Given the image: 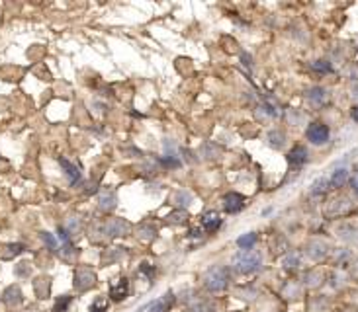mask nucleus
<instances>
[{
  "instance_id": "obj_1",
  "label": "nucleus",
  "mask_w": 358,
  "mask_h": 312,
  "mask_svg": "<svg viewBox=\"0 0 358 312\" xmlns=\"http://www.w3.org/2000/svg\"><path fill=\"white\" fill-rule=\"evenodd\" d=\"M260 263H262L260 252H256V250H241V252H237L233 256L231 267L237 273H253L256 269H260Z\"/></svg>"
},
{
  "instance_id": "obj_2",
  "label": "nucleus",
  "mask_w": 358,
  "mask_h": 312,
  "mask_svg": "<svg viewBox=\"0 0 358 312\" xmlns=\"http://www.w3.org/2000/svg\"><path fill=\"white\" fill-rule=\"evenodd\" d=\"M227 283H229V271H227V267L216 265V267H212V269L205 271L204 285L207 291L219 293V291H223V289L227 287Z\"/></svg>"
},
{
  "instance_id": "obj_3",
  "label": "nucleus",
  "mask_w": 358,
  "mask_h": 312,
  "mask_svg": "<svg viewBox=\"0 0 358 312\" xmlns=\"http://www.w3.org/2000/svg\"><path fill=\"white\" fill-rule=\"evenodd\" d=\"M307 138H309V143H313V145H325L327 141H329V127L325 123H311L307 127Z\"/></svg>"
},
{
  "instance_id": "obj_4",
  "label": "nucleus",
  "mask_w": 358,
  "mask_h": 312,
  "mask_svg": "<svg viewBox=\"0 0 358 312\" xmlns=\"http://www.w3.org/2000/svg\"><path fill=\"white\" fill-rule=\"evenodd\" d=\"M94 281H96V275L92 269H78L77 275H75V287L78 291H86L94 285Z\"/></svg>"
},
{
  "instance_id": "obj_5",
  "label": "nucleus",
  "mask_w": 358,
  "mask_h": 312,
  "mask_svg": "<svg viewBox=\"0 0 358 312\" xmlns=\"http://www.w3.org/2000/svg\"><path fill=\"white\" fill-rule=\"evenodd\" d=\"M223 207H225L227 213H239L245 207V197L241 193L231 191V193H227V195L223 197Z\"/></svg>"
},
{
  "instance_id": "obj_6",
  "label": "nucleus",
  "mask_w": 358,
  "mask_h": 312,
  "mask_svg": "<svg viewBox=\"0 0 358 312\" xmlns=\"http://www.w3.org/2000/svg\"><path fill=\"white\" fill-rule=\"evenodd\" d=\"M329 254V246H327V242H323V240H311L309 244H307V256L311 258V260H321V258H325Z\"/></svg>"
},
{
  "instance_id": "obj_7",
  "label": "nucleus",
  "mask_w": 358,
  "mask_h": 312,
  "mask_svg": "<svg viewBox=\"0 0 358 312\" xmlns=\"http://www.w3.org/2000/svg\"><path fill=\"white\" fill-rule=\"evenodd\" d=\"M170 304H172V295H166V297H163V299L151 300V302L145 304L139 312H168Z\"/></svg>"
},
{
  "instance_id": "obj_8",
  "label": "nucleus",
  "mask_w": 358,
  "mask_h": 312,
  "mask_svg": "<svg viewBox=\"0 0 358 312\" xmlns=\"http://www.w3.org/2000/svg\"><path fill=\"white\" fill-rule=\"evenodd\" d=\"M306 160H307V150H306V147H302V145H297V147H294V149L288 152V164L294 166V168L304 166Z\"/></svg>"
},
{
  "instance_id": "obj_9",
  "label": "nucleus",
  "mask_w": 358,
  "mask_h": 312,
  "mask_svg": "<svg viewBox=\"0 0 358 312\" xmlns=\"http://www.w3.org/2000/svg\"><path fill=\"white\" fill-rule=\"evenodd\" d=\"M202 226H204L207 232H216L219 226H221V219L216 211H207L202 217Z\"/></svg>"
},
{
  "instance_id": "obj_10",
  "label": "nucleus",
  "mask_w": 358,
  "mask_h": 312,
  "mask_svg": "<svg viewBox=\"0 0 358 312\" xmlns=\"http://www.w3.org/2000/svg\"><path fill=\"white\" fill-rule=\"evenodd\" d=\"M59 164H61V168H63L65 176L69 178V182H71V184H77L78 180H80V170H78L77 166L73 162H69L67 158H59Z\"/></svg>"
},
{
  "instance_id": "obj_11",
  "label": "nucleus",
  "mask_w": 358,
  "mask_h": 312,
  "mask_svg": "<svg viewBox=\"0 0 358 312\" xmlns=\"http://www.w3.org/2000/svg\"><path fill=\"white\" fill-rule=\"evenodd\" d=\"M2 300H4L8 306H16V304H20V302H22V291H20V287H16V285L8 287L6 291H4V297H2Z\"/></svg>"
},
{
  "instance_id": "obj_12",
  "label": "nucleus",
  "mask_w": 358,
  "mask_h": 312,
  "mask_svg": "<svg viewBox=\"0 0 358 312\" xmlns=\"http://www.w3.org/2000/svg\"><path fill=\"white\" fill-rule=\"evenodd\" d=\"M348 180V168H337L329 178V186L331 187H343Z\"/></svg>"
},
{
  "instance_id": "obj_13",
  "label": "nucleus",
  "mask_w": 358,
  "mask_h": 312,
  "mask_svg": "<svg viewBox=\"0 0 358 312\" xmlns=\"http://www.w3.org/2000/svg\"><path fill=\"white\" fill-rule=\"evenodd\" d=\"M307 100H309V103H313V106H323V103L327 101V92L321 86L311 88V90L307 92Z\"/></svg>"
},
{
  "instance_id": "obj_14",
  "label": "nucleus",
  "mask_w": 358,
  "mask_h": 312,
  "mask_svg": "<svg viewBox=\"0 0 358 312\" xmlns=\"http://www.w3.org/2000/svg\"><path fill=\"white\" fill-rule=\"evenodd\" d=\"M128 293H129L128 279H120V281H117V285H114L112 291H110V295H112V299L114 300H124L126 297H128Z\"/></svg>"
},
{
  "instance_id": "obj_15",
  "label": "nucleus",
  "mask_w": 358,
  "mask_h": 312,
  "mask_svg": "<svg viewBox=\"0 0 358 312\" xmlns=\"http://www.w3.org/2000/svg\"><path fill=\"white\" fill-rule=\"evenodd\" d=\"M256 244V234L255 232H247L237 240V246L241 250H253V246Z\"/></svg>"
},
{
  "instance_id": "obj_16",
  "label": "nucleus",
  "mask_w": 358,
  "mask_h": 312,
  "mask_svg": "<svg viewBox=\"0 0 358 312\" xmlns=\"http://www.w3.org/2000/svg\"><path fill=\"white\" fill-rule=\"evenodd\" d=\"M327 187H329V180H327V178H319V180H315V182L311 184V193H313V195H319L323 191H327Z\"/></svg>"
},
{
  "instance_id": "obj_17",
  "label": "nucleus",
  "mask_w": 358,
  "mask_h": 312,
  "mask_svg": "<svg viewBox=\"0 0 358 312\" xmlns=\"http://www.w3.org/2000/svg\"><path fill=\"white\" fill-rule=\"evenodd\" d=\"M128 230V225L124 223V221H114V223H110L108 225V232L115 236V234H122V232H126Z\"/></svg>"
},
{
  "instance_id": "obj_18",
  "label": "nucleus",
  "mask_w": 358,
  "mask_h": 312,
  "mask_svg": "<svg viewBox=\"0 0 358 312\" xmlns=\"http://www.w3.org/2000/svg\"><path fill=\"white\" fill-rule=\"evenodd\" d=\"M71 300H73V297H59V299L55 300V306H53V312H67V308H69V304H71Z\"/></svg>"
},
{
  "instance_id": "obj_19",
  "label": "nucleus",
  "mask_w": 358,
  "mask_h": 312,
  "mask_svg": "<svg viewBox=\"0 0 358 312\" xmlns=\"http://www.w3.org/2000/svg\"><path fill=\"white\" fill-rule=\"evenodd\" d=\"M268 138H270V145L276 147V149H280L282 145H284V133H282V131H270Z\"/></svg>"
},
{
  "instance_id": "obj_20",
  "label": "nucleus",
  "mask_w": 358,
  "mask_h": 312,
  "mask_svg": "<svg viewBox=\"0 0 358 312\" xmlns=\"http://www.w3.org/2000/svg\"><path fill=\"white\" fill-rule=\"evenodd\" d=\"M41 240L49 246V250L51 252H57L59 250V244H57V238L53 236V234H49V232H41Z\"/></svg>"
},
{
  "instance_id": "obj_21",
  "label": "nucleus",
  "mask_w": 358,
  "mask_h": 312,
  "mask_svg": "<svg viewBox=\"0 0 358 312\" xmlns=\"http://www.w3.org/2000/svg\"><path fill=\"white\" fill-rule=\"evenodd\" d=\"M114 203H115L114 193H104L102 197H100V207L106 209V211H108V209H112V207H114Z\"/></svg>"
},
{
  "instance_id": "obj_22",
  "label": "nucleus",
  "mask_w": 358,
  "mask_h": 312,
  "mask_svg": "<svg viewBox=\"0 0 358 312\" xmlns=\"http://www.w3.org/2000/svg\"><path fill=\"white\" fill-rule=\"evenodd\" d=\"M284 265H286V267H297V265H300V256H297V254H288V256L284 258Z\"/></svg>"
},
{
  "instance_id": "obj_23",
  "label": "nucleus",
  "mask_w": 358,
  "mask_h": 312,
  "mask_svg": "<svg viewBox=\"0 0 358 312\" xmlns=\"http://www.w3.org/2000/svg\"><path fill=\"white\" fill-rule=\"evenodd\" d=\"M311 66H313V71H317V73H331V64L327 61H315Z\"/></svg>"
},
{
  "instance_id": "obj_24",
  "label": "nucleus",
  "mask_w": 358,
  "mask_h": 312,
  "mask_svg": "<svg viewBox=\"0 0 358 312\" xmlns=\"http://www.w3.org/2000/svg\"><path fill=\"white\" fill-rule=\"evenodd\" d=\"M106 308H108V304L102 299H96L90 304V312H106Z\"/></svg>"
},
{
  "instance_id": "obj_25",
  "label": "nucleus",
  "mask_w": 358,
  "mask_h": 312,
  "mask_svg": "<svg viewBox=\"0 0 358 312\" xmlns=\"http://www.w3.org/2000/svg\"><path fill=\"white\" fill-rule=\"evenodd\" d=\"M350 184H352V189H354V193L358 195V172L352 176V180H350Z\"/></svg>"
},
{
  "instance_id": "obj_26",
  "label": "nucleus",
  "mask_w": 358,
  "mask_h": 312,
  "mask_svg": "<svg viewBox=\"0 0 358 312\" xmlns=\"http://www.w3.org/2000/svg\"><path fill=\"white\" fill-rule=\"evenodd\" d=\"M352 119H354V121L358 123V106H356V108H352Z\"/></svg>"
},
{
  "instance_id": "obj_27",
  "label": "nucleus",
  "mask_w": 358,
  "mask_h": 312,
  "mask_svg": "<svg viewBox=\"0 0 358 312\" xmlns=\"http://www.w3.org/2000/svg\"><path fill=\"white\" fill-rule=\"evenodd\" d=\"M352 96H354V98H358V84L352 88Z\"/></svg>"
}]
</instances>
